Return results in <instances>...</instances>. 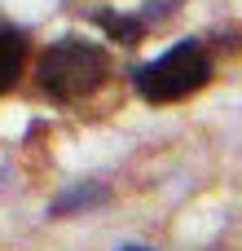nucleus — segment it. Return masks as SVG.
<instances>
[{
    "label": "nucleus",
    "mask_w": 242,
    "mask_h": 251,
    "mask_svg": "<svg viewBox=\"0 0 242 251\" xmlns=\"http://www.w3.org/2000/svg\"><path fill=\"white\" fill-rule=\"evenodd\" d=\"M110 75V57L106 49L88 44V40H57L40 53L35 62V79L40 88L53 97V101H79V97H93Z\"/></svg>",
    "instance_id": "nucleus-1"
},
{
    "label": "nucleus",
    "mask_w": 242,
    "mask_h": 251,
    "mask_svg": "<svg viewBox=\"0 0 242 251\" xmlns=\"http://www.w3.org/2000/svg\"><path fill=\"white\" fill-rule=\"evenodd\" d=\"M207 79H212V62H207V53H203L194 40H185V44L168 49L163 57L137 66V93H141L145 101H154V106L194 97Z\"/></svg>",
    "instance_id": "nucleus-2"
},
{
    "label": "nucleus",
    "mask_w": 242,
    "mask_h": 251,
    "mask_svg": "<svg viewBox=\"0 0 242 251\" xmlns=\"http://www.w3.org/2000/svg\"><path fill=\"white\" fill-rule=\"evenodd\" d=\"M97 26H106L119 44H137V40L145 35V26H141L137 18H123V13H97Z\"/></svg>",
    "instance_id": "nucleus-4"
},
{
    "label": "nucleus",
    "mask_w": 242,
    "mask_h": 251,
    "mask_svg": "<svg viewBox=\"0 0 242 251\" xmlns=\"http://www.w3.org/2000/svg\"><path fill=\"white\" fill-rule=\"evenodd\" d=\"M88 199H101V190H75V194L57 199V203H53V212H57V216H66L71 207H79V203H88Z\"/></svg>",
    "instance_id": "nucleus-5"
},
{
    "label": "nucleus",
    "mask_w": 242,
    "mask_h": 251,
    "mask_svg": "<svg viewBox=\"0 0 242 251\" xmlns=\"http://www.w3.org/2000/svg\"><path fill=\"white\" fill-rule=\"evenodd\" d=\"M22 66H26V40L18 31H0V93L18 84Z\"/></svg>",
    "instance_id": "nucleus-3"
},
{
    "label": "nucleus",
    "mask_w": 242,
    "mask_h": 251,
    "mask_svg": "<svg viewBox=\"0 0 242 251\" xmlns=\"http://www.w3.org/2000/svg\"><path fill=\"white\" fill-rule=\"evenodd\" d=\"M123 251H145V247H123Z\"/></svg>",
    "instance_id": "nucleus-6"
}]
</instances>
